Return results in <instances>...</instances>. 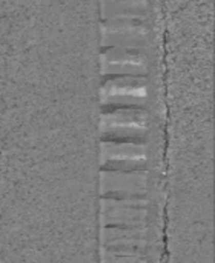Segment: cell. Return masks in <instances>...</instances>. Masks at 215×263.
Segmentation results:
<instances>
[{
  "instance_id": "cell-1",
  "label": "cell",
  "mask_w": 215,
  "mask_h": 263,
  "mask_svg": "<svg viewBox=\"0 0 215 263\" xmlns=\"http://www.w3.org/2000/svg\"><path fill=\"white\" fill-rule=\"evenodd\" d=\"M105 94L111 100H120V102H132L135 99H140L145 96V86L140 83V80L135 79H119L114 82H109L105 88Z\"/></svg>"
},
{
  "instance_id": "cell-2",
  "label": "cell",
  "mask_w": 215,
  "mask_h": 263,
  "mask_svg": "<svg viewBox=\"0 0 215 263\" xmlns=\"http://www.w3.org/2000/svg\"><path fill=\"white\" fill-rule=\"evenodd\" d=\"M146 126L145 116L140 111H119L117 114H111L106 117L105 129L114 131H140Z\"/></svg>"
}]
</instances>
